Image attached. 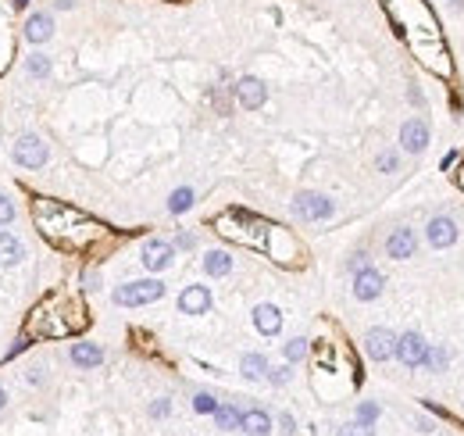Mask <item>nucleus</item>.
<instances>
[{"instance_id":"obj_1","label":"nucleus","mask_w":464,"mask_h":436,"mask_svg":"<svg viewBox=\"0 0 464 436\" xmlns=\"http://www.w3.org/2000/svg\"><path fill=\"white\" fill-rule=\"evenodd\" d=\"M383 8L389 15L393 29L400 32V39L411 47V54L421 61V65L439 79H450L454 61H450L447 44H443L439 18L425 0H383Z\"/></svg>"},{"instance_id":"obj_2","label":"nucleus","mask_w":464,"mask_h":436,"mask_svg":"<svg viewBox=\"0 0 464 436\" xmlns=\"http://www.w3.org/2000/svg\"><path fill=\"white\" fill-rule=\"evenodd\" d=\"M32 222L44 233V240H50L57 251H72V254L90 251V247H97L108 236V225L104 222H97L86 211H79V207H72L65 200H54V197L32 200Z\"/></svg>"},{"instance_id":"obj_3","label":"nucleus","mask_w":464,"mask_h":436,"mask_svg":"<svg viewBox=\"0 0 464 436\" xmlns=\"http://www.w3.org/2000/svg\"><path fill=\"white\" fill-rule=\"evenodd\" d=\"M90 325V311L79 294L54 290L26 315V337L29 340H65L79 337Z\"/></svg>"},{"instance_id":"obj_4","label":"nucleus","mask_w":464,"mask_h":436,"mask_svg":"<svg viewBox=\"0 0 464 436\" xmlns=\"http://www.w3.org/2000/svg\"><path fill=\"white\" fill-rule=\"evenodd\" d=\"M215 233L232 240V243H240V247H250V251H261L276 261H282L279 247H286L289 254H297V243L286 236L282 225H271L268 218H261L254 211H243V207H225V211L215 218Z\"/></svg>"},{"instance_id":"obj_5","label":"nucleus","mask_w":464,"mask_h":436,"mask_svg":"<svg viewBox=\"0 0 464 436\" xmlns=\"http://www.w3.org/2000/svg\"><path fill=\"white\" fill-rule=\"evenodd\" d=\"M161 297H164L161 279H136V283H125L115 290V304H122V307H143V304H154Z\"/></svg>"},{"instance_id":"obj_6","label":"nucleus","mask_w":464,"mask_h":436,"mask_svg":"<svg viewBox=\"0 0 464 436\" xmlns=\"http://www.w3.org/2000/svg\"><path fill=\"white\" fill-rule=\"evenodd\" d=\"M293 211H297V218H304V222H322V218L332 215V200L325 193H297Z\"/></svg>"},{"instance_id":"obj_7","label":"nucleus","mask_w":464,"mask_h":436,"mask_svg":"<svg viewBox=\"0 0 464 436\" xmlns=\"http://www.w3.org/2000/svg\"><path fill=\"white\" fill-rule=\"evenodd\" d=\"M14 161L22 164V169H39V164H47V143L39 136H22L14 143Z\"/></svg>"},{"instance_id":"obj_8","label":"nucleus","mask_w":464,"mask_h":436,"mask_svg":"<svg viewBox=\"0 0 464 436\" xmlns=\"http://www.w3.org/2000/svg\"><path fill=\"white\" fill-rule=\"evenodd\" d=\"M365 350H368V358L375 361H386L396 354V337L389 333V329H368V337H365Z\"/></svg>"},{"instance_id":"obj_9","label":"nucleus","mask_w":464,"mask_h":436,"mask_svg":"<svg viewBox=\"0 0 464 436\" xmlns=\"http://www.w3.org/2000/svg\"><path fill=\"white\" fill-rule=\"evenodd\" d=\"M383 286H386V279L375 272V268H357V276H354V297L357 301H375L378 294H383Z\"/></svg>"},{"instance_id":"obj_10","label":"nucleus","mask_w":464,"mask_h":436,"mask_svg":"<svg viewBox=\"0 0 464 436\" xmlns=\"http://www.w3.org/2000/svg\"><path fill=\"white\" fill-rule=\"evenodd\" d=\"M425 340H421L418 333H404V337H396V358L404 361L407 368H418L421 361H425Z\"/></svg>"},{"instance_id":"obj_11","label":"nucleus","mask_w":464,"mask_h":436,"mask_svg":"<svg viewBox=\"0 0 464 436\" xmlns=\"http://www.w3.org/2000/svg\"><path fill=\"white\" fill-rule=\"evenodd\" d=\"M264 97H268V90H264V82H261V79L243 75V79L236 82V100L243 104L246 111H258L261 104H264Z\"/></svg>"},{"instance_id":"obj_12","label":"nucleus","mask_w":464,"mask_h":436,"mask_svg":"<svg viewBox=\"0 0 464 436\" xmlns=\"http://www.w3.org/2000/svg\"><path fill=\"white\" fill-rule=\"evenodd\" d=\"M172 243H164V240H146L143 243V265L151 268V272H164L168 265H172Z\"/></svg>"},{"instance_id":"obj_13","label":"nucleus","mask_w":464,"mask_h":436,"mask_svg":"<svg viewBox=\"0 0 464 436\" xmlns=\"http://www.w3.org/2000/svg\"><path fill=\"white\" fill-rule=\"evenodd\" d=\"M425 236H429V243H432V247L447 251V247H454V243H457V225H454V218L439 215V218H432V222H429Z\"/></svg>"},{"instance_id":"obj_14","label":"nucleus","mask_w":464,"mask_h":436,"mask_svg":"<svg viewBox=\"0 0 464 436\" xmlns=\"http://www.w3.org/2000/svg\"><path fill=\"white\" fill-rule=\"evenodd\" d=\"M400 143H404L407 154H421L429 147V126L421 118H411L404 129H400Z\"/></svg>"},{"instance_id":"obj_15","label":"nucleus","mask_w":464,"mask_h":436,"mask_svg":"<svg viewBox=\"0 0 464 436\" xmlns=\"http://www.w3.org/2000/svg\"><path fill=\"white\" fill-rule=\"evenodd\" d=\"M179 307H182V315H204V311L211 307L207 286H186L182 297H179Z\"/></svg>"},{"instance_id":"obj_16","label":"nucleus","mask_w":464,"mask_h":436,"mask_svg":"<svg viewBox=\"0 0 464 436\" xmlns=\"http://www.w3.org/2000/svg\"><path fill=\"white\" fill-rule=\"evenodd\" d=\"M254 325H258V333L276 337L279 329H282V315H279V307H276V304H258V307H254Z\"/></svg>"},{"instance_id":"obj_17","label":"nucleus","mask_w":464,"mask_h":436,"mask_svg":"<svg viewBox=\"0 0 464 436\" xmlns=\"http://www.w3.org/2000/svg\"><path fill=\"white\" fill-rule=\"evenodd\" d=\"M414 247H418V240H414L411 229H396V233L386 240V251H389V258H396V261L414 258Z\"/></svg>"},{"instance_id":"obj_18","label":"nucleus","mask_w":464,"mask_h":436,"mask_svg":"<svg viewBox=\"0 0 464 436\" xmlns=\"http://www.w3.org/2000/svg\"><path fill=\"white\" fill-rule=\"evenodd\" d=\"M54 36V18L50 15H29V22H26V39L29 44H47V39Z\"/></svg>"},{"instance_id":"obj_19","label":"nucleus","mask_w":464,"mask_h":436,"mask_svg":"<svg viewBox=\"0 0 464 436\" xmlns=\"http://www.w3.org/2000/svg\"><path fill=\"white\" fill-rule=\"evenodd\" d=\"M240 429L246 433V436H268L271 433V419H268V415L264 411H243L240 415Z\"/></svg>"},{"instance_id":"obj_20","label":"nucleus","mask_w":464,"mask_h":436,"mask_svg":"<svg viewBox=\"0 0 464 436\" xmlns=\"http://www.w3.org/2000/svg\"><path fill=\"white\" fill-rule=\"evenodd\" d=\"M22 258H26V247H22V240H18V236H11V233H0V268L18 265Z\"/></svg>"},{"instance_id":"obj_21","label":"nucleus","mask_w":464,"mask_h":436,"mask_svg":"<svg viewBox=\"0 0 464 436\" xmlns=\"http://www.w3.org/2000/svg\"><path fill=\"white\" fill-rule=\"evenodd\" d=\"M72 361L79 368H97L104 361V350L97 343H72Z\"/></svg>"},{"instance_id":"obj_22","label":"nucleus","mask_w":464,"mask_h":436,"mask_svg":"<svg viewBox=\"0 0 464 436\" xmlns=\"http://www.w3.org/2000/svg\"><path fill=\"white\" fill-rule=\"evenodd\" d=\"M204 268H207V276H229L232 272V258L225 251H211L204 258Z\"/></svg>"},{"instance_id":"obj_23","label":"nucleus","mask_w":464,"mask_h":436,"mask_svg":"<svg viewBox=\"0 0 464 436\" xmlns=\"http://www.w3.org/2000/svg\"><path fill=\"white\" fill-rule=\"evenodd\" d=\"M240 372L246 379H264V372H268V361L261 358V354H246L243 361H240Z\"/></svg>"},{"instance_id":"obj_24","label":"nucleus","mask_w":464,"mask_h":436,"mask_svg":"<svg viewBox=\"0 0 464 436\" xmlns=\"http://www.w3.org/2000/svg\"><path fill=\"white\" fill-rule=\"evenodd\" d=\"M189 204H193V190H189V186H182V190H175L172 200H168V211H172V215H182Z\"/></svg>"},{"instance_id":"obj_25","label":"nucleus","mask_w":464,"mask_h":436,"mask_svg":"<svg viewBox=\"0 0 464 436\" xmlns=\"http://www.w3.org/2000/svg\"><path fill=\"white\" fill-rule=\"evenodd\" d=\"M215 422H218V429H236L240 426V411L236 408H215Z\"/></svg>"},{"instance_id":"obj_26","label":"nucleus","mask_w":464,"mask_h":436,"mask_svg":"<svg viewBox=\"0 0 464 436\" xmlns=\"http://www.w3.org/2000/svg\"><path fill=\"white\" fill-rule=\"evenodd\" d=\"M286 358H289V361L307 358V340H300V337H297V340H289V343H286Z\"/></svg>"},{"instance_id":"obj_27","label":"nucleus","mask_w":464,"mask_h":436,"mask_svg":"<svg viewBox=\"0 0 464 436\" xmlns=\"http://www.w3.org/2000/svg\"><path fill=\"white\" fill-rule=\"evenodd\" d=\"M378 419V404H371V401H365L361 408H357V422H365V426H371Z\"/></svg>"},{"instance_id":"obj_28","label":"nucleus","mask_w":464,"mask_h":436,"mask_svg":"<svg viewBox=\"0 0 464 436\" xmlns=\"http://www.w3.org/2000/svg\"><path fill=\"white\" fill-rule=\"evenodd\" d=\"M29 72H32V75H47V72H50V57H47V54L29 57Z\"/></svg>"},{"instance_id":"obj_29","label":"nucleus","mask_w":464,"mask_h":436,"mask_svg":"<svg viewBox=\"0 0 464 436\" xmlns=\"http://www.w3.org/2000/svg\"><path fill=\"white\" fill-rule=\"evenodd\" d=\"M193 408H197L200 415H207V411H211V415H215V408H218V404H215V397H211V393H197V401H193Z\"/></svg>"},{"instance_id":"obj_30","label":"nucleus","mask_w":464,"mask_h":436,"mask_svg":"<svg viewBox=\"0 0 464 436\" xmlns=\"http://www.w3.org/2000/svg\"><path fill=\"white\" fill-rule=\"evenodd\" d=\"M421 365H432V368H443V365H447V350H425V361H421Z\"/></svg>"},{"instance_id":"obj_31","label":"nucleus","mask_w":464,"mask_h":436,"mask_svg":"<svg viewBox=\"0 0 464 436\" xmlns=\"http://www.w3.org/2000/svg\"><path fill=\"white\" fill-rule=\"evenodd\" d=\"M340 436H371V426L354 422V426H343V429H340Z\"/></svg>"},{"instance_id":"obj_32","label":"nucleus","mask_w":464,"mask_h":436,"mask_svg":"<svg viewBox=\"0 0 464 436\" xmlns=\"http://www.w3.org/2000/svg\"><path fill=\"white\" fill-rule=\"evenodd\" d=\"M11 218H14V204H11L4 193H0V225H8Z\"/></svg>"},{"instance_id":"obj_33","label":"nucleus","mask_w":464,"mask_h":436,"mask_svg":"<svg viewBox=\"0 0 464 436\" xmlns=\"http://www.w3.org/2000/svg\"><path fill=\"white\" fill-rule=\"evenodd\" d=\"M271 383H276V386H282V383H289V368L282 365V368H271V376H268Z\"/></svg>"},{"instance_id":"obj_34","label":"nucleus","mask_w":464,"mask_h":436,"mask_svg":"<svg viewBox=\"0 0 464 436\" xmlns=\"http://www.w3.org/2000/svg\"><path fill=\"white\" fill-rule=\"evenodd\" d=\"M396 154H383V158H378V169H383V172H396Z\"/></svg>"},{"instance_id":"obj_35","label":"nucleus","mask_w":464,"mask_h":436,"mask_svg":"<svg viewBox=\"0 0 464 436\" xmlns=\"http://www.w3.org/2000/svg\"><path fill=\"white\" fill-rule=\"evenodd\" d=\"M457 158H461V154H457V151H450L447 158H443V169H447V172H450V169H454V164H457Z\"/></svg>"},{"instance_id":"obj_36","label":"nucleus","mask_w":464,"mask_h":436,"mask_svg":"<svg viewBox=\"0 0 464 436\" xmlns=\"http://www.w3.org/2000/svg\"><path fill=\"white\" fill-rule=\"evenodd\" d=\"M11 8H14V11H22V8H29V0H11Z\"/></svg>"},{"instance_id":"obj_37","label":"nucleus","mask_w":464,"mask_h":436,"mask_svg":"<svg viewBox=\"0 0 464 436\" xmlns=\"http://www.w3.org/2000/svg\"><path fill=\"white\" fill-rule=\"evenodd\" d=\"M457 182H461V190H464V164H461V172H457Z\"/></svg>"},{"instance_id":"obj_38","label":"nucleus","mask_w":464,"mask_h":436,"mask_svg":"<svg viewBox=\"0 0 464 436\" xmlns=\"http://www.w3.org/2000/svg\"><path fill=\"white\" fill-rule=\"evenodd\" d=\"M4 401H8V393H4V390H0V408H4Z\"/></svg>"}]
</instances>
